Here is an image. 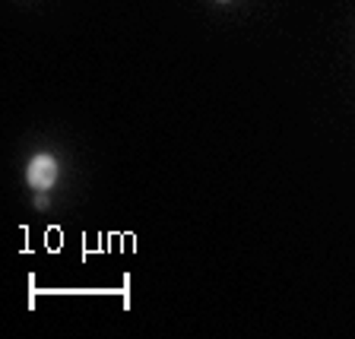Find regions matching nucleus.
<instances>
[{
    "mask_svg": "<svg viewBox=\"0 0 355 339\" xmlns=\"http://www.w3.org/2000/svg\"><path fill=\"white\" fill-rule=\"evenodd\" d=\"M54 181H58V162L51 155H35L29 162V184L35 191H48L54 187Z\"/></svg>",
    "mask_w": 355,
    "mask_h": 339,
    "instance_id": "f257e3e1",
    "label": "nucleus"
},
{
    "mask_svg": "<svg viewBox=\"0 0 355 339\" xmlns=\"http://www.w3.org/2000/svg\"><path fill=\"white\" fill-rule=\"evenodd\" d=\"M35 207H38V209H48V197H44V191H38V197H35Z\"/></svg>",
    "mask_w": 355,
    "mask_h": 339,
    "instance_id": "f03ea898",
    "label": "nucleus"
}]
</instances>
